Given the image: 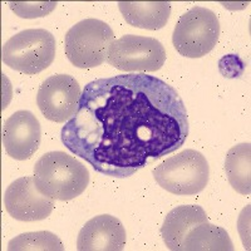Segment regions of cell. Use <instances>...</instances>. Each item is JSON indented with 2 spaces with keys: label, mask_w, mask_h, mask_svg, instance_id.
Masks as SVG:
<instances>
[{
  "label": "cell",
  "mask_w": 251,
  "mask_h": 251,
  "mask_svg": "<svg viewBox=\"0 0 251 251\" xmlns=\"http://www.w3.org/2000/svg\"><path fill=\"white\" fill-rule=\"evenodd\" d=\"M182 98L153 75H121L88 83L63 145L97 172L126 178L180 150L188 136Z\"/></svg>",
  "instance_id": "obj_1"
},
{
  "label": "cell",
  "mask_w": 251,
  "mask_h": 251,
  "mask_svg": "<svg viewBox=\"0 0 251 251\" xmlns=\"http://www.w3.org/2000/svg\"><path fill=\"white\" fill-rule=\"evenodd\" d=\"M34 180L42 194L54 200L69 201L84 192L89 172L75 157L51 151L44 153L35 163Z\"/></svg>",
  "instance_id": "obj_2"
},
{
  "label": "cell",
  "mask_w": 251,
  "mask_h": 251,
  "mask_svg": "<svg viewBox=\"0 0 251 251\" xmlns=\"http://www.w3.org/2000/svg\"><path fill=\"white\" fill-rule=\"evenodd\" d=\"M55 38L46 29H25L9 38L1 49L5 66L25 75H38L55 57Z\"/></svg>",
  "instance_id": "obj_3"
},
{
  "label": "cell",
  "mask_w": 251,
  "mask_h": 251,
  "mask_svg": "<svg viewBox=\"0 0 251 251\" xmlns=\"http://www.w3.org/2000/svg\"><path fill=\"white\" fill-rule=\"evenodd\" d=\"M208 176L207 160L196 150H185L169 157L153 170L154 180L163 190L186 196L203 191L208 183Z\"/></svg>",
  "instance_id": "obj_4"
},
{
  "label": "cell",
  "mask_w": 251,
  "mask_h": 251,
  "mask_svg": "<svg viewBox=\"0 0 251 251\" xmlns=\"http://www.w3.org/2000/svg\"><path fill=\"white\" fill-rule=\"evenodd\" d=\"M114 40L113 30L106 22L93 18L80 20L67 31L66 55L77 68H96L107 59Z\"/></svg>",
  "instance_id": "obj_5"
},
{
  "label": "cell",
  "mask_w": 251,
  "mask_h": 251,
  "mask_svg": "<svg viewBox=\"0 0 251 251\" xmlns=\"http://www.w3.org/2000/svg\"><path fill=\"white\" fill-rule=\"evenodd\" d=\"M220 22L212 10L195 6L181 15L175 26L172 43L186 58H201L208 54L219 42Z\"/></svg>",
  "instance_id": "obj_6"
},
{
  "label": "cell",
  "mask_w": 251,
  "mask_h": 251,
  "mask_svg": "<svg viewBox=\"0 0 251 251\" xmlns=\"http://www.w3.org/2000/svg\"><path fill=\"white\" fill-rule=\"evenodd\" d=\"M106 60L122 72H156L165 64L166 50L154 38L126 34L112 43Z\"/></svg>",
  "instance_id": "obj_7"
},
{
  "label": "cell",
  "mask_w": 251,
  "mask_h": 251,
  "mask_svg": "<svg viewBox=\"0 0 251 251\" xmlns=\"http://www.w3.org/2000/svg\"><path fill=\"white\" fill-rule=\"evenodd\" d=\"M79 83L69 75L47 78L39 87L37 103L47 120L55 123L68 122L75 114L80 100Z\"/></svg>",
  "instance_id": "obj_8"
},
{
  "label": "cell",
  "mask_w": 251,
  "mask_h": 251,
  "mask_svg": "<svg viewBox=\"0 0 251 251\" xmlns=\"http://www.w3.org/2000/svg\"><path fill=\"white\" fill-rule=\"evenodd\" d=\"M4 205L13 219L31 223L46 220L51 214L54 199L39 191L34 176L20 177L5 190Z\"/></svg>",
  "instance_id": "obj_9"
},
{
  "label": "cell",
  "mask_w": 251,
  "mask_h": 251,
  "mask_svg": "<svg viewBox=\"0 0 251 251\" xmlns=\"http://www.w3.org/2000/svg\"><path fill=\"white\" fill-rule=\"evenodd\" d=\"M40 138V123L30 111L15 112L4 122L3 146L14 160H29L39 149Z\"/></svg>",
  "instance_id": "obj_10"
},
{
  "label": "cell",
  "mask_w": 251,
  "mask_h": 251,
  "mask_svg": "<svg viewBox=\"0 0 251 251\" xmlns=\"http://www.w3.org/2000/svg\"><path fill=\"white\" fill-rule=\"evenodd\" d=\"M126 245V230L117 217L98 215L84 224L78 234L79 251H121Z\"/></svg>",
  "instance_id": "obj_11"
},
{
  "label": "cell",
  "mask_w": 251,
  "mask_h": 251,
  "mask_svg": "<svg viewBox=\"0 0 251 251\" xmlns=\"http://www.w3.org/2000/svg\"><path fill=\"white\" fill-rule=\"evenodd\" d=\"M206 221H208L207 215L201 206H177L167 214L161 227V235L166 246L172 251H181L188 231Z\"/></svg>",
  "instance_id": "obj_12"
},
{
  "label": "cell",
  "mask_w": 251,
  "mask_h": 251,
  "mask_svg": "<svg viewBox=\"0 0 251 251\" xmlns=\"http://www.w3.org/2000/svg\"><path fill=\"white\" fill-rule=\"evenodd\" d=\"M120 12L129 25L147 30H158L171 15L169 1H120Z\"/></svg>",
  "instance_id": "obj_13"
},
{
  "label": "cell",
  "mask_w": 251,
  "mask_h": 251,
  "mask_svg": "<svg viewBox=\"0 0 251 251\" xmlns=\"http://www.w3.org/2000/svg\"><path fill=\"white\" fill-rule=\"evenodd\" d=\"M232 251L234 245L225 228L208 221L192 227L183 240L181 251Z\"/></svg>",
  "instance_id": "obj_14"
},
{
  "label": "cell",
  "mask_w": 251,
  "mask_h": 251,
  "mask_svg": "<svg viewBox=\"0 0 251 251\" xmlns=\"http://www.w3.org/2000/svg\"><path fill=\"white\" fill-rule=\"evenodd\" d=\"M250 143H240L228 150L225 171L230 185L241 195L251 192V147Z\"/></svg>",
  "instance_id": "obj_15"
},
{
  "label": "cell",
  "mask_w": 251,
  "mask_h": 251,
  "mask_svg": "<svg viewBox=\"0 0 251 251\" xmlns=\"http://www.w3.org/2000/svg\"><path fill=\"white\" fill-rule=\"evenodd\" d=\"M9 251H63L62 241L50 231L25 232L18 235L8 244Z\"/></svg>",
  "instance_id": "obj_16"
},
{
  "label": "cell",
  "mask_w": 251,
  "mask_h": 251,
  "mask_svg": "<svg viewBox=\"0 0 251 251\" xmlns=\"http://www.w3.org/2000/svg\"><path fill=\"white\" fill-rule=\"evenodd\" d=\"M8 5L19 18L35 19L50 14L57 6V1H9Z\"/></svg>",
  "instance_id": "obj_17"
}]
</instances>
